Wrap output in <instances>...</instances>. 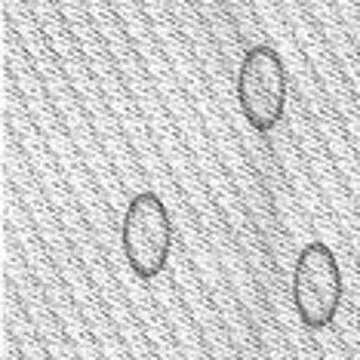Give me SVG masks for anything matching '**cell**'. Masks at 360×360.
<instances>
[{
	"mask_svg": "<svg viewBox=\"0 0 360 360\" xmlns=\"http://www.w3.org/2000/svg\"><path fill=\"white\" fill-rule=\"evenodd\" d=\"M290 77L281 53L268 44H256L243 53L237 68V102L240 114L256 133H271L286 114Z\"/></svg>",
	"mask_w": 360,
	"mask_h": 360,
	"instance_id": "cell-1",
	"label": "cell"
},
{
	"mask_svg": "<svg viewBox=\"0 0 360 360\" xmlns=\"http://www.w3.org/2000/svg\"><path fill=\"white\" fill-rule=\"evenodd\" d=\"M342 268L323 240H311L299 250L292 265V308L308 330H323L335 321L342 305Z\"/></svg>",
	"mask_w": 360,
	"mask_h": 360,
	"instance_id": "cell-2",
	"label": "cell"
},
{
	"mask_svg": "<svg viewBox=\"0 0 360 360\" xmlns=\"http://www.w3.org/2000/svg\"><path fill=\"white\" fill-rule=\"evenodd\" d=\"M120 247L124 259L136 277L154 281L163 274L173 250V222L167 203L154 191H139L127 203L124 225H120Z\"/></svg>",
	"mask_w": 360,
	"mask_h": 360,
	"instance_id": "cell-3",
	"label": "cell"
}]
</instances>
